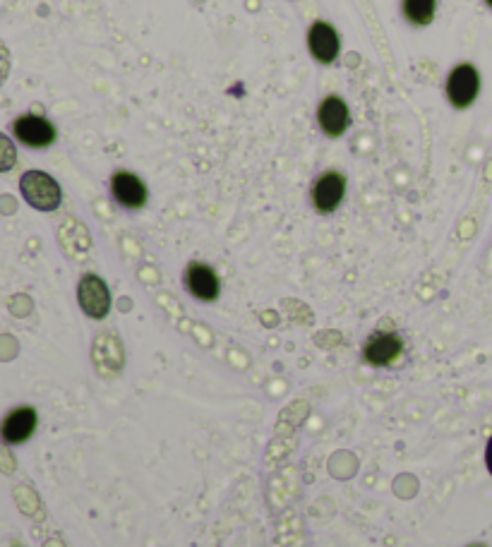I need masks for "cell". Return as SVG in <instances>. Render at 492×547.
Segmentation results:
<instances>
[{
  "instance_id": "obj_1",
  "label": "cell",
  "mask_w": 492,
  "mask_h": 547,
  "mask_svg": "<svg viewBox=\"0 0 492 547\" xmlns=\"http://www.w3.org/2000/svg\"><path fill=\"white\" fill-rule=\"evenodd\" d=\"M20 192L27 200L29 207L39 209V212H56L63 200V192L56 178H51L44 171H27L20 178Z\"/></svg>"
},
{
  "instance_id": "obj_2",
  "label": "cell",
  "mask_w": 492,
  "mask_h": 547,
  "mask_svg": "<svg viewBox=\"0 0 492 547\" xmlns=\"http://www.w3.org/2000/svg\"><path fill=\"white\" fill-rule=\"evenodd\" d=\"M77 300L80 308L92 320H104L111 312V291H108L106 281L96 274H84L77 286Z\"/></svg>"
},
{
  "instance_id": "obj_3",
  "label": "cell",
  "mask_w": 492,
  "mask_h": 547,
  "mask_svg": "<svg viewBox=\"0 0 492 547\" xmlns=\"http://www.w3.org/2000/svg\"><path fill=\"white\" fill-rule=\"evenodd\" d=\"M480 94V72L471 63H461L449 72L447 96L454 108H468Z\"/></svg>"
},
{
  "instance_id": "obj_4",
  "label": "cell",
  "mask_w": 492,
  "mask_h": 547,
  "mask_svg": "<svg viewBox=\"0 0 492 547\" xmlns=\"http://www.w3.org/2000/svg\"><path fill=\"white\" fill-rule=\"evenodd\" d=\"M346 197V178L339 171H327L312 188V204L320 214H332Z\"/></svg>"
},
{
  "instance_id": "obj_5",
  "label": "cell",
  "mask_w": 492,
  "mask_h": 547,
  "mask_svg": "<svg viewBox=\"0 0 492 547\" xmlns=\"http://www.w3.org/2000/svg\"><path fill=\"white\" fill-rule=\"evenodd\" d=\"M404 353V341L394 332H377L368 339L363 346V358L375 368H387V365L396 363Z\"/></svg>"
},
{
  "instance_id": "obj_6",
  "label": "cell",
  "mask_w": 492,
  "mask_h": 547,
  "mask_svg": "<svg viewBox=\"0 0 492 547\" xmlns=\"http://www.w3.org/2000/svg\"><path fill=\"white\" fill-rule=\"evenodd\" d=\"M12 132L22 144L32 149H46L56 142V128L41 116H22L12 123Z\"/></svg>"
},
{
  "instance_id": "obj_7",
  "label": "cell",
  "mask_w": 492,
  "mask_h": 547,
  "mask_svg": "<svg viewBox=\"0 0 492 547\" xmlns=\"http://www.w3.org/2000/svg\"><path fill=\"white\" fill-rule=\"evenodd\" d=\"M185 288H188L190 296L202 300V303H212L221 293L219 276H216L209 264L202 262L188 264V269H185Z\"/></svg>"
},
{
  "instance_id": "obj_8",
  "label": "cell",
  "mask_w": 492,
  "mask_h": 547,
  "mask_svg": "<svg viewBox=\"0 0 492 547\" xmlns=\"http://www.w3.org/2000/svg\"><path fill=\"white\" fill-rule=\"evenodd\" d=\"M36 425H39V416H36L34 408L20 406L3 418V423H0V437L8 444H22L34 435Z\"/></svg>"
},
{
  "instance_id": "obj_9",
  "label": "cell",
  "mask_w": 492,
  "mask_h": 547,
  "mask_svg": "<svg viewBox=\"0 0 492 547\" xmlns=\"http://www.w3.org/2000/svg\"><path fill=\"white\" fill-rule=\"evenodd\" d=\"M308 48H310V56L315 58L317 63H324V65L334 63L341 51L339 34H336L332 24L315 22L308 32Z\"/></svg>"
},
{
  "instance_id": "obj_10",
  "label": "cell",
  "mask_w": 492,
  "mask_h": 547,
  "mask_svg": "<svg viewBox=\"0 0 492 547\" xmlns=\"http://www.w3.org/2000/svg\"><path fill=\"white\" fill-rule=\"evenodd\" d=\"M111 192L113 200L125 209H142L147 204V185L130 171H118L111 178Z\"/></svg>"
},
{
  "instance_id": "obj_11",
  "label": "cell",
  "mask_w": 492,
  "mask_h": 547,
  "mask_svg": "<svg viewBox=\"0 0 492 547\" xmlns=\"http://www.w3.org/2000/svg\"><path fill=\"white\" fill-rule=\"evenodd\" d=\"M92 360L96 370L104 377H116L123 370V346H120L118 336L113 334H101L92 346Z\"/></svg>"
},
{
  "instance_id": "obj_12",
  "label": "cell",
  "mask_w": 492,
  "mask_h": 547,
  "mask_svg": "<svg viewBox=\"0 0 492 547\" xmlns=\"http://www.w3.org/2000/svg\"><path fill=\"white\" fill-rule=\"evenodd\" d=\"M317 123H320L324 135H344L348 125H351V113H348L346 101L339 99V96H327L320 104V108H317Z\"/></svg>"
},
{
  "instance_id": "obj_13",
  "label": "cell",
  "mask_w": 492,
  "mask_h": 547,
  "mask_svg": "<svg viewBox=\"0 0 492 547\" xmlns=\"http://www.w3.org/2000/svg\"><path fill=\"white\" fill-rule=\"evenodd\" d=\"M437 10V0H404V15L411 24L425 27L432 22Z\"/></svg>"
},
{
  "instance_id": "obj_14",
  "label": "cell",
  "mask_w": 492,
  "mask_h": 547,
  "mask_svg": "<svg viewBox=\"0 0 492 547\" xmlns=\"http://www.w3.org/2000/svg\"><path fill=\"white\" fill-rule=\"evenodd\" d=\"M17 164V149L8 135L0 132V173L10 171Z\"/></svg>"
},
{
  "instance_id": "obj_15",
  "label": "cell",
  "mask_w": 492,
  "mask_h": 547,
  "mask_svg": "<svg viewBox=\"0 0 492 547\" xmlns=\"http://www.w3.org/2000/svg\"><path fill=\"white\" fill-rule=\"evenodd\" d=\"M485 466H488V471L492 476V437L488 440V447H485Z\"/></svg>"
},
{
  "instance_id": "obj_16",
  "label": "cell",
  "mask_w": 492,
  "mask_h": 547,
  "mask_svg": "<svg viewBox=\"0 0 492 547\" xmlns=\"http://www.w3.org/2000/svg\"><path fill=\"white\" fill-rule=\"evenodd\" d=\"M468 547H488V545H483V543H476V545H468Z\"/></svg>"
},
{
  "instance_id": "obj_17",
  "label": "cell",
  "mask_w": 492,
  "mask_h": 547,
  "mask_svg": "<svg viewBox=\"0 0 492 547\" xmlns=\"http://www.w3.org/2000/svg\"><path fill=\"white\" fill-rule=\"evenodd\" d=\"M485 3H488V5H490V8H492V0H485Z\"/></svg>"
}]
</instances>
